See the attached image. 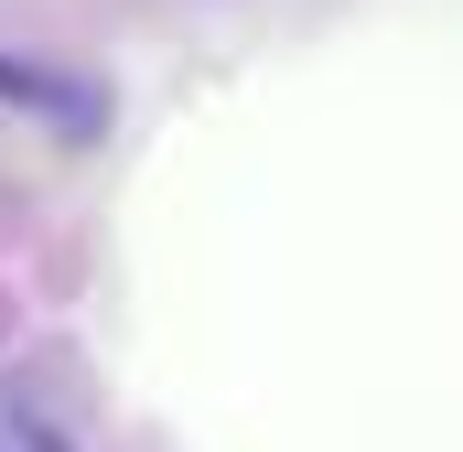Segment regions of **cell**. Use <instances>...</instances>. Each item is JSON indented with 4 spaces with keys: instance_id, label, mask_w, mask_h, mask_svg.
Instances as JSON below:
<instances>
[{
    "instance_id": "cell-2",
    "label": "cell",
    "mask_w": 463,
    "mask_h": 452,
    "mask_svg": "<svg viewBox=\"0 0 463 452\" xmlns=\"http://www.w3.org/2000/svg\"><path fill=\"white\" fill-rule=\"evenodd\" d=\"M0 431H11V452H87L43 399H33V388H0Z\"/></svg>"
},
{
    "instance_id": "cell-1",
    "label": "cell",
    "mask_w": 463,
    "mask_h": 452,
    "mask_svg": "<svg viewBox=\"0 0 463 452\" xmlns=\"http://www.w3.org/2000/svg\"><path fill=\"white\" fill-rule=\"evenodd\" d=\"M0 108H22V118H43L54 140H109V87L98 76H76V65H43V54H11L0 43Z\"/></svg>"
}]
</instances>
